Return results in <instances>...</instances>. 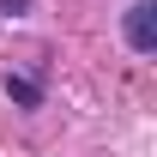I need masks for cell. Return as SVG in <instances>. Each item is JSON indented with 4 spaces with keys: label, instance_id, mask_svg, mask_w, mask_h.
I'll list each match as a JSON object with an SVG mask.
<instances>
[{
    "label": "cell",
    "instance_id": "cell-2",
    "mask_svg": "<svg viewBox=\"0 0 157 157\" xmlns=\"http://www.w3.org/2000/svg\"><path fill=\"white\" fill-rule=\"evenodd\" d=\"M6 97H12V103H24V109H36V103H42V91H36V78L6 73Z\"/></svg>",
    "mask_w": 157,
    "mask_h": 157
},
{
    "label": "cell",
    "instance_id": "cell-1",
    "mask_svg": "<svg viewBox=\"0 0 157 157\" xmlns=\"http://www.w3.org/2000/svg\"><path fill=\"white\" fill-rule=\"evenodd\" d=\"M127 42H133V55H157V6L151 0L127 6Z\"/></svg>",
    "mask_w": 157,
    "mask_h": 157
}]
</instances>
